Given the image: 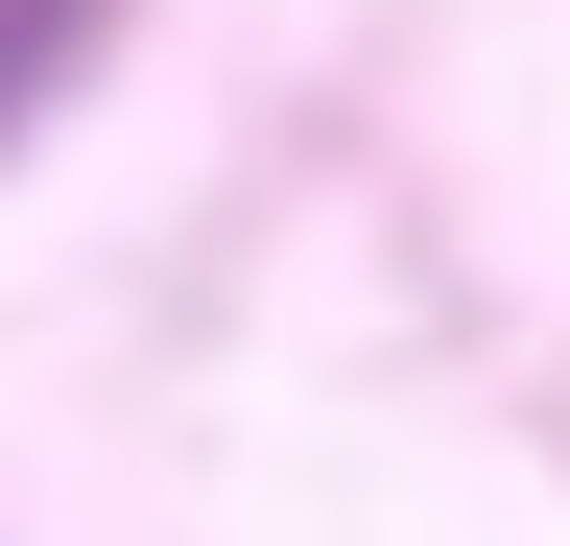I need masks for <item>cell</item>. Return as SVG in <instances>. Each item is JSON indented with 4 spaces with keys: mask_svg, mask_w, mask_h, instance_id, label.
I'll return each mask as SVG.
<instances>
[{
    "mask_svg": "<svg viewBox=\"0 0 570 546\" xmlns=\"http://www.w3.org/2000/svg\"><path fill=\"white\" fill-rule=\"evenodd\" d=\"M48 72H71V24H48V0H0V119H24Z\"/></svg>",
    "mask_w": 570,
    "mask_h": 546,
    "instance_id": "6da1fadb",
    "label": "cell"
}]
</instances>
